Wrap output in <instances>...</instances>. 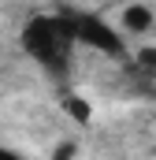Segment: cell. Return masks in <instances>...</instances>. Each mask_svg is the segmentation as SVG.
<instances>
[{"label":"cell","mask_w":156,"mask_h":160,"mask_svg":"<svg viewBox=\"0 0 156 160\" xmlns=\"http://www.w3.org/2000/svg\"><path fill=\"white\" fill-rule=\"evenodd\" d=\"M19 45L41 71H48L52 78H67L75 41H71V30L60 11H45V15L26 19V26L19 30Z\"/></svg>","instance_id":"obj_1"},{"label":"cell","mask_w":156,"mask_h":160,"mask_svg":"<svg viewBox=\"0 0 156 160\" xmlns=\"http://www.w3.org/2000/svg\"><path fill=\"white\" fill-rule=\"evenodd\" d=\"M71 30V41L75 45H85L100 56H112V60H123L126 56V41L108 19H100L97 11H82V8H56Z\"/></svg>","instance_id":"obj_2"},{"label":"cell","mask_w":156,"mask_h":160,"mask_svg":"<svg viewBox=\"0 0 156 160\" xmlns=\"http://www.w3.org/2000/svg\"><path fill=\"white\" fill-rule=\"evenodd\" d=\"M156 22V11L149 4H130V8H123V30L126 34H145V30H153ZM119 30V34H123Z\"/></svg>","instance_id":"obj_3"},{"label":"cell","mask_w":156,"mask_h":160,"mask_svg":"<svg viewBox=\"0 0 156 160\" xmlns=\"http://www.w3.org/2000/svg\"><path fill=\"white\" fill-rule=\"evenodd\" d=\"M134 75H141V78L156 82V45L138 48V56H134Z\"/></svg>","instance_id":"obj_4"},{"label":"cell","mask_w":156,"mask_h":160,"mask_svg":"<svg viewBox=\"0 0 156 160\" xmlns=\"http://www.w3.org/2000/svg\"><path fill=\"white\" fill-rule=\"evenodd\" d=\"M67 112H71L78 123H89V116H93V112H89V104H85L82 97H67Z\"/></svg>","instance_id":"obj_5"},{"label":"cell","mask_w":156,"mask_h":160,"mask_svg":"<svg viewBox=\"0 0 156 160\" xmlns=\"http://www.w3.org/2000/svg\"><path fill=\"white\" fill-rule=\"evenodd\" d=\"M75 142H60V145H56V153H52V160H75Z\"/></svg>","instance_id":"obj_6"},{"label":"cell","mask_w":156,"mask_h":160,"mask_svg":"<svg viewBox=\"0 0 156 160\" xmlns=\"http://www.w3.org/2000/svg\"><path fill=\"white\" fill-rule=\"evenodd\" d=\"M0 160H22V157H19V153H11V149H4V145H0Z\"/></svg>","instance_id":"obj_7"},{"label":"cell","mask_w":156,"mask_h":160,"mask_svg":"<svg viewBox=\"0 0 156 160\" xmlns=\"http://www.w3.org/2000/svg\"><path fill=\"white\" fill-rule=\"evenodd\" d=\"M153 153H156V149H153Z\"/></svg>","instance_id":"obj_8"}]
</instances>
